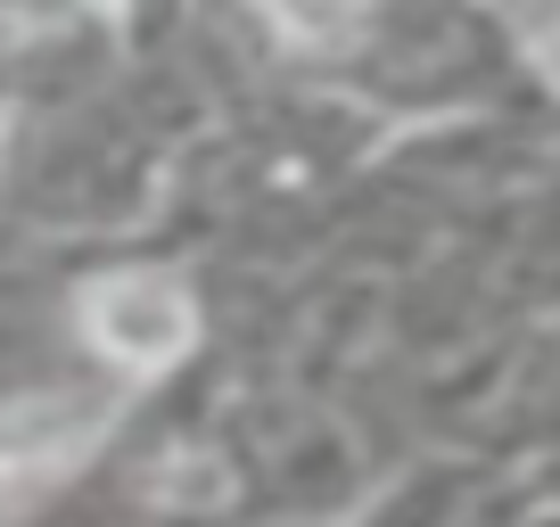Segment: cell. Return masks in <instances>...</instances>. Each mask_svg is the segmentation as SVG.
Returning a JSON list of instances; mask_svg holds the SVG:
<instances>
[{
  "mask_svg": "<svg viewBox=\"0 0 560 527\" xmlns=\"http://www.w3.org/2000/svg\"><path fill=\"white\" fill-rule=\"evenodd\" d=\"M83 321H91V347L124 371H165L182 363L190 347V297L158 272H116L83 297Z\"/></svg>",
  "mask_w": 560,
  "mask_h": 527,
  "instance_id": "obj_1",
  "label": "cell"
},
{
  "mask_svg": "<svg viewBox=\"0 0 560 527\" xmlns=\"http://www.w3.org/2000/svg\"><path fill=\"white\" fill-rule=\"evenodd\" d=\"M256 9H264V17H272L289 42H314V50L347 42L354 17H363V0H256Z\"/></svg>",
  "mask_w": 560,
  "mask_h": 527,
  "instance_id": "obj_2",
  "label": "cell"
}]
</instances>
